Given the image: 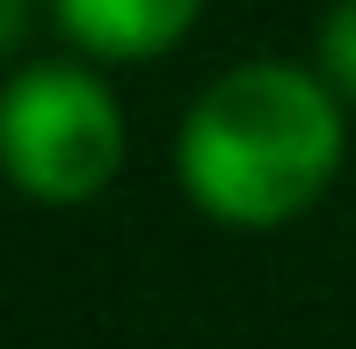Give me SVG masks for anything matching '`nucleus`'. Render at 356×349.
I'll list each match as a JSON object with an SVG mask.
<instances>
[{
    "label": "nucleus",
    "mask_w": 356,
    "mask_h": 349,
    "mask_svg": "<svg viewBox=\"0 0 356 349\" xmlns=\"http://www.w3.org/2000/svg\"><path fill=\"white\" fill-rule=\"evenodd\" d=\"M342 138V95L327 88V73L254 58L197 95L175 138V174L218 226L262 233L298 218L334 182Z\"/></svg>",
    "instance_id": "f257e3e1"
},
{
    "label": "nucleus",
    "mask_w": 356,
    "mask_h": 349,
    "mask_svg": "<svg viewBox=\"0 0 356 349\" xmlns=\"http://www.w3.org/2000/svg\"><path fill=\"white\" fill-rule=\"evenodd\" d=\"M0 153L22 197L88 204L124 168V109L88 66H22L0 95Z\"/></svg>",
    "instance_id": "f03ea898"
},
{
    "label": "nucleus",
    "mask_w": 356,
    "mask_h": 349,
    "mask_svg": "<svg viewBox=\"0 0 356 349\" xmlns=\"http://www.w3.org/2000/svg\"><path fill=\"white\" fill-rule=\"evenodd\" d=\"M58 29L95 58H160L175 37H189V22L204 15V0H51Z\"/></svg>",
    "instance_id": "7ed1b4c3"
},
{
    "label": "nucleus",
    "mask_w": 356,
    "mask_h": 349,
    "mask_svg": "<svg viewBox=\"0 0 356 349\" xmlns=\"http://www.w3.org/2000/svg\"><path fill=\"white\" fill-rule=\"evenodd\" d=\"M320 73L334 95L356 102V0H334L327 22H320Z\"/></svg>",
    "instance_id": "20e7f679"
}]
</instances>
